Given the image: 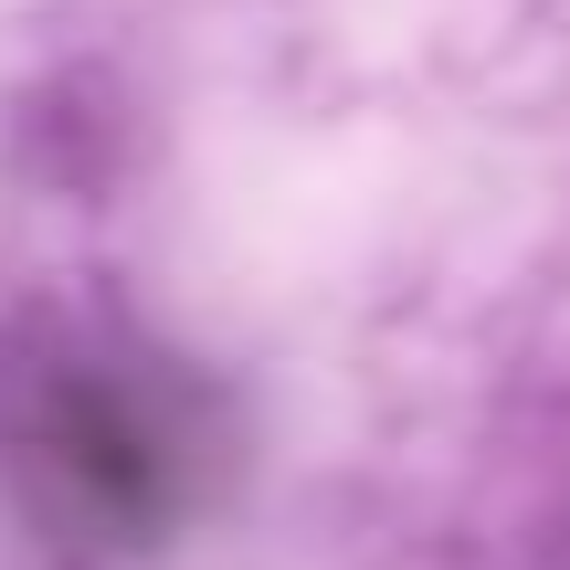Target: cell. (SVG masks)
Instances as JSON below:
<instances>
[{
	"mask_svg": "<svg viewBox=\"0 0 570 570\" xmlns=\"http://www.w3.org/2000/svg\"><path fill=\"white\" fill-rule=\"evenodd\" d=\"M32 454H42V475L63 487V508L96 518V529H138V518L169 508V444H159V423H148L127 391H106V381L53 391Z\"/></svg>",
	"mask_w": 570,
	"mask_h": 570,
	"instance_id": "cell-1",
	"label": "cell"
}]
</instances>
